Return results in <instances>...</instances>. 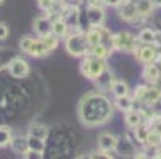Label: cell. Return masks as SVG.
I'll return each mask as SVG.
<instances>
[{
  "instance_id": "27",
  "label": "cell",
  "mask_w": 161,
  "mask_h": 159,
  "mask_svg": "<svg viewBox=\"0 0 161 159\" xmlns=\"http://www.w3.org/2000/svg\"><path fill=\"white\" fill-rule=\"evenodd\" d=\"M112 91H113V94L117 96V97H121V96H126L128 94V84L125 81H115L112 83Z\"/></svg>"
},
{
  "instance_id": "22",
  "label": "cell",
  "mask_w": 161,
  "mask_h": 159,
  "mask_svg": "<svg viewBox=\"0 0 161 159\" xmlns=\"http://www.w3.org/2000/svg\"><path fill=\"white\" fill-rule=\"evenodd\" d=\"M96 81V84H97V87L99 89H112V83H113V78H112V75L107 72V70H104V73L99 77V78H96L94 80Z\"/></svg>"
},
{
  "instance_id": "43",
  "label": "cell",
  "mask_w": 161,
  "mask_h": 159,
  "mask_svg": "<svg viewBox=\"0 0 161 159\" xmlns=\"http://www.w3.org/2000/svg\"><path fill=\"white\" fill-rule=\"evenodd\" d=\"M158 57H161V54H159V56H158Z\"/></svg>"
},
{
  "instance_id": "9",
  "label": "cell",
  "mask_w": 161,
  "mask_h": 159,
  "mask_svg": "<svg viewBox=\"0 0 161 159\" xmlns=\"http://www.w3.org/2000/svg\"><path fill=\"white\" fill-rule=\"evenodd\" d=\"M120 16L125 19V21H134L137 16H139V11H137V7H136V2L134 0H123L121 5H120Z\"/></svg>"
},
{
  "instance_id": "39",
  "label": "cell",
  "mask_w": 161,
  "mask_h": 159,
  "mask_svg": "<svg viewBox=\"0 0 161 159\" xmlns=\"http://www.w3.org/2000/svg\"><path fill=\"white\" fill-rule=\"evenodd\" d=\"M153 5L155 7H161V0H153Z\"/></svg>"
},
{
  "instance_id": "8",
  "label": "cell",
  "mask_w": 161,
  "mask_h": 159,
  "mask_svg": "<svg viewBox=\"0 0 161 159\" xmlns=\"http://www.w3.org/2000/svg\"><path fill=\"white\" fill-rule=\"evenodd\" d=\"M61 19H64L67 22L69 27H75L80 22V10L74 5H65L61 13Z\"/></svg>"
},
{
  "instance_id": "18",
  "label": "cell",
  "mask_w": 161,
  "mask_h": 159,
  "mask_svg": "<svg viewBox=\"0 0 161 159\" xmlns=\"http://www.w3.org/2000/svg\"><path fill=\"white\" fill-rule=\"evenodd\" d=\"M159 97H161V91H159V89H156L155 86H152V87H148V89H147V93H145V96H144L142 103H145V105H153Z\"/></svg>"
},
{
  "instance_id": "11",
  "label": "cell",
  "mask_w": 161,
  "mask_h": 159,
  "mask_svg": "<svg viewBox=\"0 0 161 159\" xmlns=\"http://www.w3.org/2000/svg\"><path fill=\"white\" fill-rule=\"evenodd\" d=\"M50 53V50L47 48V45L43 43V40H32L31 46L27 50V54L34 56V57H43Z\"/></svg>"
},
{
  "instance_id": "29",
  "label": "cell",
  "mask_w": 161,
  "mask_h": 159,
  "mask_svg": "<svg viewBox=\"0 0 161 159\" xmlns=\"http://www.w3.org/2000/svg\"><path fill=\"white\" fill-rule=\"evenodd\" d=\"M139 40H141L142 43H153V40H155V30H152V29H144V30H141Z\"/></svg>"
},
{
  "instance_id": "37",
  "label": "cell",
  "mask_w": 161,
  "mask_h": 159,
  "mask_svg": "<svg viewBox=\"0 0 161 159\" xmlns=\"http://www.w3.org/2000/svg\"><path fill=\"white\" fill-rule=\"evenodd\" d=\"M152 86H155L156 89H159V91H161V75H159V77H158L153 83H152Z\"/></svg>"
},
{
  "instance_id": "12",
  "label": "cell",
  "mask_w": 161,
  "mask_h": 159,
  "mask_svg": "<svg viewBox=\"0 0 161 159\" xmlns=\"http://www.w3.org/2000/svg\"><path fill=\"white\" fill-rule=\"evenodd\" d=\"M97 143H99L101 150H117L118 139L115 137V135H112V134H102V135H99Z\"/></svg>"
},
{
  "instance_id": "28",
  "label": "cell",
  "mask_w": 161,
  "mask_h": 159,
  "mask_svg": "<svg viewBox=\"0 0 161 159\" xmlns=\"http://www.w3.org/2000/svg\"><path fill=\"white\" fill-rule=\"evenodd\" d=\"M42 40H43V43H45V45H47V48H48L50 51L56 50V48H58V45H59V37H58V35H54L53 32H51V34H48V35H45Z\"/></svg>"
},
{
  "instance_id": "21",
  "label": "cell",
  "mask_w": 161,
  "mask_h": 159,
  "mask_svg": "<svg viewBox=\"0 0 161 159\" xmlns=\"http://www.w3.org/2000/svg\"><path fill=\"white\" fill-rule=\"evenodd\" d=\"M136 2V7H137V11L142 16H148L152 13V8L155 7L153 5V0H134Z\"/></svg>"
},
{
  "instance_id": "32",
  "label": "cell",
  "mask_w": 161,
  "mask_h": 159,
  "mask_svg": "<svg viewBox=\"0 0 161 159\" xmlns=\"http://www.w3.org/2000/svg\"><path fill=\"white\" fill-rule=\"evenodd\" d=\"M7 37H8V27L3 22H0V40H5Z\"/></svg>"
},
{
  "instance_id": "40",
  "label": "cell",
  "mask_w": 161,
  "mask_h": 159,
  "mask_svg": "<svg viewBox=\"0 0 161 159\" xmlns=\"http://www.w3.org/2000/svg\"><path fill=\"white\" fill-rule=\"evenodd\" d=\"M156 153H158V154H155V157H161V148H159V146H158V151H156Z\"/></svg>"
},
{
  "instance_id": "42",
  "label": "cell",
  "mask_w": 161,
  "mask_h": 159,
  "mask_svg": "<svg viewBox=\"0 0 161 159\" xmlns=\"http://www.w3.org/2000/svg\"><path fill=\"white\" fill-rule=\"evenodd\" d=\"M0 3H3V0H0Z\"/></svg>"
},
{
  "instance_id": "34",
  "label": "cell",
  "mask_w": 161,
  "mask_h": 159,
  "mask_svg": "<svg viewBox=\"0 0 161 159\" xmlns=\"http://www.w3.org/2000/svg\"><path fill=\"white\" fill-rule=\"evenodd\" d=\"M153 45H156L158 48H161V30H156V32H155V40H153Z\"/></svg>"
},
{
  "instance_id": "1",
  "label": "cell",
  "mask_w": 161,
  "mask_h": 159,
  "mask_svg": "<svg viewBox=\"0 0 161 159\" xmlns=\"http://www.w3.org/2000/svg\"><path fill=\"white\" fill-rule=\"evenodd\" d=\"M112 116L110 102L99 94H89L80 103V118L86 126H97Z\"/></svg>"
},
{
  "instance_id": "5",
  "label": "cell",
  "mask_w": 161,
  "mask_h": 159,
  "mask_svg": "<svg viewBox=\"0 0 161 159\" xmlns=\"http://www.w3.org/2000/svg\"><path fill=\"white\" fill-rule=\"evenodd\" d=\"M158 56H159L158 46L153 45V43H142L141 46L137 48V51H136V57L139 59L141 62H145V64L156 61Z\"/></svg>"
},
{
  "instance_id": "6",
  "label": "cell",
  "mask_w": 161,
  "mask_h": 159,
  "mask_svg": "<svg viewBox=\"0 0 161 159\" xmlns=\"http://www.w3.org/2000/svg\"><path fill=\"white\" fill-rule=\"evenodd\" d=\"M86 13H88V22L91 26H102V22L105 19V11L102 10L99 3L91 2V5H88L86 8Z\"/></svg>"
},
{
  "instance_id": "2",
  "label": "cell",
  "mask_w": 161,
  "mask_h": 159,
  "mask_svg": "<svg viewBox=\"0 0 161 159\" xmlns=\"http://www.w3.org/2000/svg\"><path fill=\"white\" fill-rule=\"evenodd\" d=\"M89 48H91V45L88 41L86 34H83L78 26L72 27V32L67 34V38H65L67 53L72 56H86L89 53Z\"/></svg>"
},
{
  "instance_id": "33",
  "label": "cell",
  "mask_w": 161,
  "mask_h": 159,
  "mask_svg": "<svg viewBox=\"0 0 161 159\" xmlns=\"http://www.w3.org/2000/svg\"><path fill=\"white\" fill-rule=\"evenodd\" d=\"M42 156H43L42 153H37V151H32V150H29V151L24 154V157H27V159H35V157L38 159V157H42Z\"/></svg>"
},
{
  "instance_id": "3",
  "label": "cell",
  "mask_w": 161,
  "mask_h": 159,
  "mask_svg": "<svg viewBox=\"0 0 161 159\" xmlns=\"http://www.w3.org/2000/svg\"><path fill=\"white\" fill-rule=\"evenodd\" d=\"M141 40L136 38L134 35L128 32H120L112 35V50L117 51H125V53H136L137 48L141 46Z\"/></svg>"
},
{
  "instance_id": "19",
  "label": "cell",
  "mask_w": 161,
  "mask_h": 159,
  "mask_svg": "<svg viewBox=\"0 0 161 159\" xmlns=\"http://www.w3.org/2000/svg\"><path fill=\"white\" fill-rule=\"evenodd\" d=\"M148 132H150V127L148 124H139L134 127V134H136V140L139 143H145L147 142V137H148Z\"/></svg>"
},
{
  "instance_id": "25",
  "label": "cell",
  "mask_w": 161,
  "mask_h": 159,
  "mask_svg": "<svg viewBox=\"0 0 161 159\" xmlns=\"http://www.w3.org/2000/svg\"><path fill=\"white\" fill-rule=\"evenodd\" d=\"M145 145H148V146H152V148H158V146H161V134H159L158 130L150 129Z\"/></svg>"
},
{
  "instance_id": "14",
  "label": "cell",
  "mask_w": 161,
  "mask_h": 159,
  "mask_svg": "<svg viewBox=\"0 0 161 159\" xmlns=\"http://www.w3.org/2000/svg\"><path fill=\"white\" fill-rule=\"evenodd\" d=\"M142 113L141 110H128L125 111V123L129 126V127H136V126H139L142 123Z\"/></svg>"
},
{
  "instance_id": "35",
  "label": "cell",
  "mask_w": 161,
  "mask_h": 159,
  "mask_svg": "<svg viewBox=\"0 0 161 159\" xmlns=\"http://www.w3.org/2000/svg\"><path fill=\"white\" fill-rule=\"evenodd\" d=\"M153 107V110H155V113H156V115H161V97L152 105Z\"/></svg>"
},
{
  "instance_id": "38",
  "label": "cell",
  "mask_w": 161,
  "mask_h": 159,
  "mask_svg": "<svg viewBox=\"0 0 161 159\" xmlns=\"http://www.w3.org/2000/svg\"><path fill=\"white\" fill-rule=\"evenodd\" d=\"M153 64L156 65V69L159 70V73H161V57H158L156 61H153Z\"/></svg>"
},
{
  "instance_id": "20",
  "label": "cell",
  "mask_w": 161,
  "mask_h": 159,
  "mask_svg": "<svg viewBox=\"0 0 161 159\" xmlns=\"http://www.w3.org/2000/svg\"><path fill=\"white\" fill-rule=\"evenodd\" d=\"M29 140V150L32 151H37V153H42L45 151V148H47V143H45L43 139H38V137H34V135H29L27 137Z\"/></svg>"
},
{
  "instance_id": "31",
  "label": "cell",
  "mask_w": 161,
  "mask_h": 159,
  "mask_svg": "<svg viewBox=\"0 0 161 159\" xmlns=\"http://www.w3.org/2000/svg\"><path fill=\"white\" fill-rule=\"evenodd\" d=\"M32 40H34V38H31V37H24V38H21V41H19V46H21V50L27 53V50H29V46H31Z\"/></svg>"
},
{
  "instance_id": "30",
  "label": "cell",
  "mask_w": 161,
  "mask_h": 159,
  "mask_svg": "<svg viewBox=\"0 0 161 159\" xmlns=\"http://www.w3.org/2000/svg\"><path fill=\"white\" fill-rule=\"evenodd\" d=\"M147 89H148V86H137L134 89V102H139L142 105V100H144V96L147 93Z\"/></svg>"
},
{
  "instance_id": "13",
  "label": "cell",
  "mask_w": 161,
  "mask_h": 159,
  "mask_svg": "<svg viewBox=\"0 0 161 159\" xmlns=\"http://www.w3.org/2000/svg\"><path fill=\"white\" fill-rule=\"evenodd\" d=\"M10 145H11V150H13L14 153L22 154V156L29 151V140L24 139V137H13Z\"/></svg>"
},
{
  "instance_id": "24",
  "label": "cell",
  "mask_w": 161,
  "mask_h": 159,
  "mask_svg": "<svg viewBox=\"0 0 161 159\" xmlns=\"http://www.w3.org/2000/svg\"><path fill=\"white\" fill-rule=\"evenodd\" d=\"M117 107H118L121 111L132 110V107H134V99H131L128 94H126V96H121V97H117Z\"/></svg>"
},
{
  "instance_id": "26",
  "label": "cell",
  "mask_w": 161,
  "mask_h": 159,
  "mask_svg": "<svg viewBox=\"0 0 161 159\" xmlns=\"http://www.w3.org/2000/svg\"><path fill=\"white\" fill-rule=\"evenodd\" d=\"M11 129L8 126H0V146H7L11 143Z\"/></svg>"
},
{
  "instance_id": "4",
  "label": "cell",
  "mask_w": 161,
  "mask_h": 159,
  "mask_svg": "<svg viewBox=\"0 0 161 159\" xmlns=\"http://www.w3.org/2000/svg\"><path fill=\"white\" fill-rule=\"evenodd\" d=\"M80 70H81V73H83L86 78L96 80V78H99V77L104 73V70H105V62H104L102 57H96V56H93L91 53H88V54H86V59L81 62Z\"/></svg>"
},
{
  "instance_id": "36",
  "label": "cell",
  "mask_w": 161,
  "mask_h": 159,
  "mask_svg": "<svg viewBox=\"0 0 161 159\" xmlns=\"http://www.w3.org/2000/svg\"><path fill=\"white\" fill-rule=\"evenodd\" d=\"M123 0H104L105 5H110V7H120Z\"/></svg>"
},
{
  "instance_id": "17",
  "label": "cell",
  "mask_w": 161,
  "mask_h": 159,
  "mask_svg": "<svg viewBox=\"0 0 161 159\" xmlns=\"http://www.w3.org/2000/svg\"><path fill=\"white\" fill-rule=\"evenodd\" d=\"M48 134H50V130L45 124H32L29 127V135H34V137H38V139H43V140L48 137Z\"/></svg>"
},
{
  "instance_id": "16",
  "label": "cell",
  "mask_w": 161,
  "mask_h": 159,
  "mask_svg": "<svg viewBox=\"0 0 161 159\" xmlns=\"http://www.w3.org/2000/svg\"><path fill=\"white\" fill-rule=\"evenodd\" d=\"M53 34L58 35L59 38H61V37H65V35L69 34V26H67V22H65L64 19L58 18V19L53 21Z\"/></svg>"
},
{
  "instance_id": "7",
  "label": "cell",
  "mask_w": 161,
  "mask_h": 159,
  "mask_svg": "<svg viewBox=\"0 0 161 159\" xmlns=\"http://www.w3.org/2000/svg\"><path fill=\"white\" fill-rule=\"evenodd\" d=\"M8 69H10L11 77H14V78H24V77H27L29 72H31L29 64H27L26 61L19 59V57H16V59H13V61L10 62Z\"/></svg>"
},
{
  "instance_id": "15",
  "label": "cell",
  "mask_w": 161,
  "mask_h": 159,
  "mask_svg": "<svg viewBox=\"0 0 161 159\" xmlns=\"http://www.w3.org/2000/svg\"><path fill=\"white\" fill-rule=\"evenodd\" d=\"M161 73H159V70L156 69V65L153 64V62H148V64H145V67H144V70H142V77L147 80V81H150V83H153L158 77H159Z\"/></svg>"
},
{
  "instance_id": "41",
  "label": "cell",
  "mask_w": 161,
  "mask_h": 159,
  "mask_svg": "<svg viewBox=\"0 0 161 159\" xmlns=\"http://www.w3.org/2000/svg\"><path fill=\"white\" fill-rule=\"evenodd\" d=\"M101 2H104V0H93V3H101Z\"/></svg>"
},
{
  "instance_id": "23",
  "label": "cell",
  "mask_w": 161,
  "mask_h": 159,
  "mask_svg": "<svg viewBox=\"0 0 161 159\" xmlns=\"http://www.w3.org/2000/svg\"><path fill=\"white\" fill-rule=\"evenodd\" d=\"M110 51H112V50L107 46V45H104V43L94 45V46L89 48V53H91V54L96 56V57H102V59H105V57L110 54Z\"/></svg>"
},
{
  "instance_id": "10",
  "label": "cell",
  "mask_w": 161,
  "mask_h": 159,
  "mask_svg": "<svg viewBox=\"0 0 161 159\" xmlns=\"http://www.w3.org/2000/svg\"><path fill=\"white\" fill-rule=\"evenodd\" d=\"M34 30L42 37L51 34L53 32V21L50 18H37L34 21Z\"/></svg>"
}]
</instances>
